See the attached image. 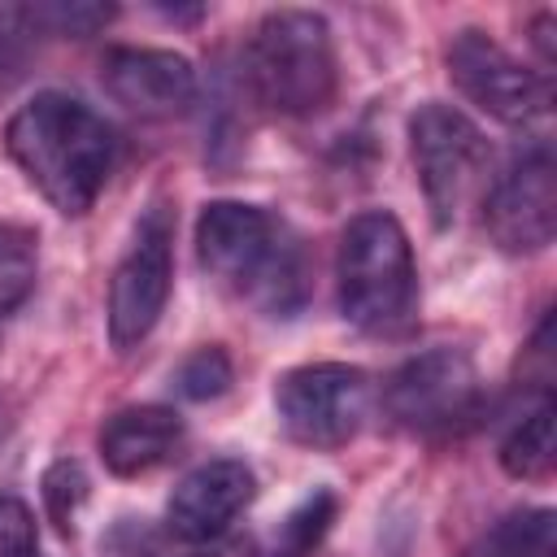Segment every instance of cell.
<instances>
[{
    "label": "cell",
    "instance_id": "cell-1",
    "mask_svg": "<svg viewBox=\"0 0 557 557\" xmlns=\"http://www.w3.org/2000/svg\"><path fill=\"white\" fill-rule=\"evenodd\" d=\"M4 148L26 183L65 218H83L96 205L117 161L113 126L65 91H35L9 117Z\"/></svg>",
    "mask_w": 557,
    "mask_h": 557
},
{
    "label": "cell",
    "instance_id": "cell-2",
    "mask_svg": "<svg viewBox=\"0 0 557 557\" xmlns=\"http://www.w3.org/2000/svg\"><path fill=\"white\" fill-rule=\"evenodd\" d=\"M196 257L265 318H296L309 300L305 239L261 205L209 200L196 218Z\"/></svg>",
    "mask_w": 557,
    "mask_h": 557
},
{
    "label": "cell",
    "instance_id": "cell-3",
    "mask_svg": "<svg viewBox=\"0 0 557 557\" xmlns=\"http://www.w3.org/2000/svg\"><path fill=\"white\" fill-rule=\"evenodd\" d=\"M339 313L366 335H405L418 313V265L405 226L387 209L357 213L335 252Z\"/></svg>",
    "mask_w": 557,
    "mask_h": 557
},
{
    "label": "cell",
    "instance_id": "cell-4",
    "mask_svg": "<svg viewBox=\"0 0 557 557\" xmlns=\"http://www.w3.org/2000/svg\"><path fill=\"white\" fill-rule=\"evenodd\" d=\"M244 78L257 104L283 117H313L335 100L339 65L331 22L313 9H274L252 26Z\"/></svg>",
    "mask_w": 557,
    "mask_h": 557
},
{
    "label": "cell",
    "instance_id": "cell-5",
    "mask_svg": "<svg viewBox=\"0 0 557 557\" xmlns=\"http://www.w3.org/2000/svg\"><path fill=\"white\" fill-rule=\"evenodd\" d=\"M409 152H413V170H418L435 226L461 222V213L487 187L492 152H487L483 131L461 109L426 100L409 117Z\"/></svg>",
    "mask_w": 557,
    "mask_h": 557
},
{
    "label": "cell",
    "instance_id": "cell-6",
    "mask_svg": "<svg viewBox=\"0 0 557 557\" xmlns=\"http://www.w3.org/2000/svg\"><path fill=\"white\" fill-rule=\"evenodd\" d=\"M274 413L292 444L335 453L361 431L370 413V374L348 361L292 366L274 383Z\"/></svg>",
    "mask_w": 557,
    "mask_h": 557
},
{
    "label": "cell",
    "instance_id": "cell-7",
    "mask_svg": "<svg viewBox=\"0 0 557 557\" xmlns=\"http://www.w3.org/2000/svg\"><path fill=\"white\" fill-rule=\"evenodd\" d=\"M170 283H174V209L165 200H152L139 213L131 244L109 278L104 322H109V344L117 352H131L152 335V326L165 313Z\"/></svg>",
    "mask_w": 557,
    "mask_h": 557
},
{
    "label": "cell",
    "instance_id": "cell-8",
    "mask_svg": "<svg viewBox=\"0 0 557 557\" xmlns=\"http://www.w3.org/2000/svg\"><path fill=\"white\" fill-rule=\"evenodd\" d=\"M483 405V379L466 348H426L400 361L383 383V409L413 435H448Z\"/></svg>",
    "mask_w": 557,
    "mask_h": 557
},
{
    "label": "cell",
    "instance_id": "cell-9",
    "mask_svg": "<svg viewBox=\"0 0 557 557\" xmlns=\"http://www.w3.org/2000/svg\"><path fill=\"white\" fill-rule=\"evenodd\" d=\"M444 65H448L453 87L505 126H535L553 109L548 74L522 65L487 30H474V26L457 30L444 48Z\"/></svg>",
    "mask_w": 557,
    "mask_h": 557
},
{
    "label": "cell",
    "instance_id": "cell-10",
    "mask_svg": "<svg viewBox=\"0 0 557 557\" xmlns=\"http://www.w3.org/2000/svg\"><path fill=\"white\" fill-rule=\"evenodd\" d=\"M483 226L487 239L509 257H531L553 244L557 231V165L553 148L540 139L518 152L483 187Z\"/></svg>",
    "mask_w": 557,
    "mask_h": 557
},
{
    "label": "cell",
    "instance_id": "cell-11",
    "mask_svg": "<svg viewBox=\"0 0 557 557\" xmlns=\"http://www.w3.org/2000/svg\"><path fill=\"white\" fill-rule=\"evenodd\" d=\"M100 87L139 117H183L196 96L200 78L183 52L170 48H109L100 61Z\"/></svg>",
    "mask_w": 557,
    "mask_h": 557
},
{
    "label": "cell",
    "instance_id": "cell-12",
    "mask_svg": "<svg viewBox=\"0 0 557 557\" xmlns=\"http://www.w3.org/2000/svg\"><path fill=\"white\" fill-rule=\"evenodd\" d=\"M257 496V474L239 457L200 461L165 500V527L187 544H213Z\"/></svg>",
    "mask_w": 557,
    "mask_h": 557
},
{
    "label": "cell",
    "instance_id": "cell-13",
    "mask_svg": "<svg viewBox=\"0 0 557 557\" xmlns=\"http://www.w3.org/2000/svg\"><path fill=\"white\" fill-rule=\"evenodd\" d=\"M187 440V422L170 405H131L117 409L100 426V457L109 474L117 479H139L157 466H165Z\"/></svg>",
    "mask_w": 557,
    "mask_h": 557
},
{
    "label": "cell",
    "instance_id": "cell-14",
    "mask_svg": "<svg viewBox=\"0 0 557 557\" xmlns=\"http://www.w3.org/2000/svg\"><path fill=\"white\" fill-rule=\"evenodd\" d=\"M500 466L513 479H548V470H553V400H548V392L500 440Z\"/></svg>",
    "mask_w": 557,
    "mask_h": 557
},
{
    "label": "cell",
    "instance_id": "cell-15",
    "mask_svg": "<svg viewBox=\"0 0 557 557\" xmlns=\"http://www.w3.org/2000/svg\"><path fill=\"white\" fill-rule=\"evenodd\" d=\"M335 513H339V496H335L331 487H313L309 496H300V500L287 509V518L278 522V531H274L265 557H313L318 544L326 540Z\"/></svg>",
    "mask_w": 557,
    "mask_h": 557
},
{
    "label": "cell",
    "instance_id": "cell-16",
    "mask_svg": "<svg viewBox=\"0 0 557 557\" xmlns=\"http://www.w3.org/2000/svg\"><path fill=\"white\" fill-rule=\"evenodd\" d=\"M553 509H513L505 513L466 557H553Z\"/></svg>",
    "mask_w": 557,
    "mask_h": 557
},
{
    "label": "cell",
    "instance_id": "cell-17",
    "mask_svg": "<svg viewBox=\"0 0 557 557\" xmlns=\"http://www.w3.org/2000/svg\"><path fill=\"white\" fill-rule=\"evenodd\" d=\"M39 278V235L22 222H0V318L26 305Z\"/></svg>",
    "mask_w": 557,
    "mask_h": 557
},
{
    "label": "cell",
    "instance_id": "cell-18",
    "mask_svg": "<svg viewBox=\"0 0 557 557\" xmlns=\"http://www.w3.org/2000/svg\"><path fill=\"white\" fill-rule=\"evenodd\" d=\"M39 35H44V30H39L30 4L0 0V100L26 78L30 57H35V48H39Z\"/></svg>",
    "mask_w": 557,
    "mask_h": 557
},
{
    "label": "cell",
    "instance_id": "cell-19",
    "mask_svg": "<svg viewBox=\"0 0 557 557\" xmlns=\"http://www.w3.org/2000/svg\"><path fill=\"white\" fill-rule=\"evenodd\" d=\"M231 379H235V366H231L226 348L222 344H205V348H196V352H187L178 361L170 383H174V392L183 400H218L231 387Z\"/></svg>",
    "mask_w": 557,
    "mask_h": 557
},
{
    "label": "cell",
    "instance_id": "cell-20",
    "mask_svg": "<svg viewBox=\"0 0 557 557\" xmlns=\"http://www.w3.org/2000/svg\"><path fill=\"white\" fill-rule=\"evenodd\" d=\"M87 487H91L87 470L70 457H61L44 470V509L57 522V531H65V535L74 531V518H78V505L87 500Z\"/></svg>",
    "mask_w": 557,
    "mask_h": 557
},
{
    "label": "cell",
    "instance_id": "cell-21",
    "mask_svg": "<svg viewBox=\"0 0 557 557\" xmlns=\"http://www.w3.org/2000/svg\"><path fill=\"white\" fill-rule=\"evenodd\" d=\"M35 22L44 35H96L100 26L113 22V4H87V0H48V4H30Z\"/></svg>",
    "mask_w": 557,
    "mask_h": 557
},
{
    "label": "cell",
    "instance_id": "cell-22",
    "mask_svg": "<svg viewBox=\"0 0 557 557\" xmlns=\"http://www.w3.org/2000/svg\"><path fill=\"white\" fill-rule=\"evenodd\" d=\"M0 557H44L39 522L17 496H0Z\"/></svg>",
    "mask_w": 557,
    "mask_h": 557
},
{
    "label": "cell",
    "instance_id": "cell-23",
    "mask_svg": "<svg viewBox=\"0 0 557 557\" xmlns=\"http://www.w3.org/2000/svg\"><path fill=\"white\" fill-rule=\"evenodd\" d=\"M548 35H553V13H540V17H535V35H531V39H535V48H540L544 74H548V65H553V39H548Z\"/></svg>",
    "mask_w": 557,
    "mask_h": 557
},
{
    "label": "cell",
    "instance_id": "cell-24",
    "mask_svg": "<svg viewBox=\"0 0 557 557\" xmlns=\"http://www.w3.org/2000/svg\"><path fill=\"white\" fill-rule=\"evenodd\" d=\"M191 557H248L239 544H231V548H209V553H191Z\"/></svg>",
    "mask_w": 557,
    "mask_h": 557
}]
</instances>
